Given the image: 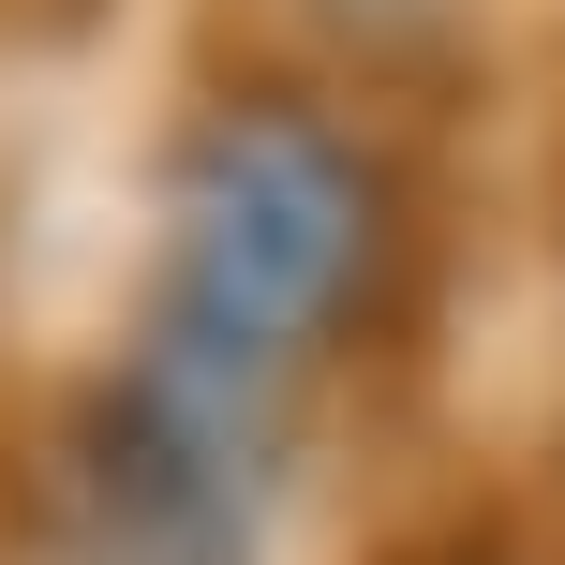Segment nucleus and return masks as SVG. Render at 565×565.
Returning a JSON list of instances; mask_svg holds the SVG:
<instances>
[{
  "label": "nucleus",
  "instance_id": "f257e3e1",
  "mask_svg": "<svg viewBox=\"0 0 565 565\" xmlns=\"http://www.w3.org/2000/svg\"><path fill=\"white\" fill-rule=\"evenodd\" d=\"M372 282V179L312 119H224L179 179V358L194 372H268L298 342H328Z\"/></svg>",
  "mask_w": 565,
  "mask_h": 565
}]
</instances>
